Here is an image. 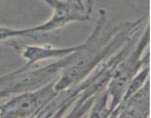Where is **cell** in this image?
Masks as SVG:
<instances>
[{
	"label": "cell",
	"mask_w": 151,
	"mask_h": 118,
	"mask_svg": "<svg viewBox=\"0 0 151 118\" xmlns=\"http://www.w3.org/2000/svg\"><path fill=\"white\" fill-rule=\"evenodd\" d=\"M51 16L46 22L27 28H20L19 33L22 37L30 36L32 34L46 33L63 27L73 22H87L90 19L86 9L77 2L65 0L60 5L52 8Z\"/></svg>",
	"instance_id": "4"
},
{
	"label": "cell",
	"mask_w": 151,
	"mask_h": 118,
	"mask_svg": "<svg viewBox=\"0 0 151 118\" xmlns=\"http://www.w3.org/2000/svg\"><path fill=\"white\" fill-rule=\"evenodd\" d=\"M111 114L109 97L107 91L99 94L93 102L88 112L89 117H109Z\"/></svg>",
	"instance_id": "7"
},
{
	"label": "cell",
	"mask_w": 151,
	"mask_h": 118,
	"mask_svg": "<svg viewBox=\"0 0 151 118\" xmlns=\"http://www.w3.org/2000/svg\"><path fill=\"white\" fill-rule=\"evenodd\" d=\"M95 2L96 0H86V4H85V8L86 12L88 16H90L91 13H92Z\"/></svg>",
	"instance_id": "9"
},
{
	"label": "cell",
	"mask_w": 151,
	"mask_h": 118,
	"mask_svg": "<svg viewBox=\"0 0 151 118\" xmlns=\"http://www.w3.org/2000/svg\"><path fill=\"white\" fill-rule=\"evenodd\" d=\"M150 79L139 90L122 100L109 117L149 118L150 112Z\"/></svg>",
	"instance_id": "5"
},
{
	"label": "cell",
	"mask_w": 151,
	"mask_h": 118,
	"mask_svg": "<svg viewBox=\"0 0 151 118\" xmlns=\"http://www.w3.org/2000/svg\"><path fill=\"white\" fill-rule=\"evenodd\" d=\"M149 79H150V64H147L138 72V74L133 78L131 83L128 84L122 100L128 98V97L137 92L145 84L147 80Z\"/></svg>",
	"instance_id": "8"
},
{
	"label": "cell",
	"mask_w": 151,
	"mask_h": 118,
	"mask_svg": "<svg viewBox=\"0 0 151 118\" xmlns=\"http://www.w3.org/2000/svg\"><path fill=\"white\" fill-rule=\"evenodd\" d=\"M75 2L78 3L79 5H81V7H85V4H84L83 1V0H75Z\"/></svg>",
	"instance_id": "11"
},
{
	"label": "cell",
	"mask_w": 151,
	"mask_h": 118,
	"mask_svg": "<svg viewBox=\"0 0 151 118\" xmlns=\"http://www.w3.org/2000/svg\"><path fill=\"white\" fill-rule=\"evenodd\" d=\"M80 47V44L72 47H58L50 44H31L19 49L21 56L27 64L38 65V63L50 59H60L72 54Z\"/></svg>",
	"instance_id": "6"
},
{
	"label": "cell",
	"mask_w": 151,
	"mask_h": 118,
	"mask_svg": "<svg viewBox=\"0 0 151 118\" xmlns=\"http://www.w3.org/2000/svg\"><path fill=\"white\" fill-rule=\"evenodd\" d=\"M150 43V24L147 22L128 54L118 63L106 91L111 112L122 101L128 84L138 72L150 62V53H146ZM111 115V114H110Z\"/></svg>",
	"instance_id": "2"
},
{
	"label": "cell",
	"mask_w": 151,
	"mask_h": 118,
	"mask_svg": "<svg viewBox=\"0 0 151 118\" xmlns=\"http://www.w3.org/2000/svg\"><path fill=\"white\" fill-rule=\"evenodd\" d=\"M147 20L148 16L145 15L133 22L112 24L106 10L100 9L91 33L80 44L73 60L56 79V91L69 89L85 79L98 65L142 30Z\"/></svg>",
	"instance_id": "1"
},
{
	"label": "cell",
	"mask_w": 151,
	"mask_h": 118,
	"mask_svg": "<svg viewBox=\"0 0 151 118\" xmlns=\"http://www.w3.org/2000/svg\"><path fill=\"white\" fill-rule=\"evenodd\" d=\"M55 81L40 88L15 94L0 105V117H40L43 111L60 93L55 88Z\"/></svg>",
	"instance_id": "3"
},
{
	"label": "cell",
	"mask_w": 151,
	"mask_h": 118,
	"mask_svg": "<svg viewBox=\"0 0 151 118\" xmlns=\"http://www.w3.org/2000/svg\"><path fill=\"white\" fill-rule=\"evenodd\" d=\"M44 3L47 4L48 6H50L52 8H54V7H57V6L60 5L62 3L64 2L65 0H42Z\"/></svg>",
	"instance_id": "10"
}]
</instances>
